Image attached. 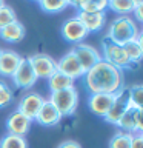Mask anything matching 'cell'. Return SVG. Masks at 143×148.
<instances>
[{
    "mask_svg": "<svg viewBox=\"0 0 143 148\" xmlns=\"http://www.w3.org/2000/svg\"><path fill=\"white\" fill-rule=\"evenodd\" d=\"M83 83L91 94H115L125 86V77L122 69L100 60L83 74Z\"/></svg>",
    "mask_w": 143,
    "mask_h": 148,
    "instance_id": "1",
    "label": "cell"
},
{
    "mask_svg": "<svg viewBox=\"0 0 143 148\" xmlns=\"http://www.w3.org/2000/svg\"><path fill=\"white\" fill-rule=\"evenodd\" d=\"M140 34V28L131 16H118L109 23L108 34L105 39L111 43L123 46L131 40H136Z\"/></svg>",
    "mask_w": 143,
    "mask_h": 148,
    "instance_id": "2",
    "label": "cell"
},
{
    "mask_svg": "<svg viewBox=\"0 0 143 148\" xmlns=\"http://www.w3.org/2000/svg\"><path fill=\"white\" fill-rule=\"evenodd\" d=\"M48 100L57 108L62 117L63 116H72L78 106V91L76 86H69L66 90L51 92Z\"/></svg>",
    "mask_w": 143,
    "mask_h": 148,
    "instance_id": "3",
    "label": "cell"
},
{
    "mask_svg": "<svg viewBox=\"0 0 143 148\" xmlns=\"http://www.w3.org/2000/svg\"><path fill=\"white\" fill-rule=\"evenodd\" d=\"M101 49H103V54H101V60L108 62L109 65L118 68V69H126L131 66V62H129L126 53H125L123 46L120 45H115V43H111L109 40H103L101 43Z\"/></svg>",
    "mask_w": 143,
    "mask_h": 148,
    "instance_id": "4",
    "label": "cell"
},
{
    "mask_svg": "<svg viewBox=\"0 0 143 148\" xmlns=\"http://www.w3.org/2000/svg\"><path fill=\"white\" fill-rule=\"evenodd\" d=\"M34 69L37 79H49L55 73V60L49 54L37 53L26 59Z\"/></svg>",
    "mask_w": 143,
    "mask_h": 148,
    "instance_id": "5",
    "label": "cell"
},
{
    "mask_svg": "<svg viewBox=\"0 0 143 148\" xmlns=\"http://www.w3.org/2000/svg\"><path fill=\"white\" fill-rule=\"evenodd\" d=\"M55 71L65 74V76H68L72 80H76L78 77H83V74H85V69L82 68L80 62L77 60L72 51H68L65 56L60 57V60L55 62Z\"/></svg>",
    "mask_w": 143,
    "mask_h": 148,
    "instance_id": "6",
    "label": "cell"
},
{
    "mask_svg": "<svg viewBox=\"0 0 143 148\" xmlns=\"http://www.w3.org/2000/svg\"><path fill=\"white\" fill-rule=\"evenodd\" d=\"M72 53L74 56L77 57V60L80 62L82 68L85 69V73L88 71L89 68H92L97 62L101 60V54L97 51L92 45H88V43H77L72 46Z\"/></svg>",
    "mask_w": 143,
    "mask_h": 148,
    "instance_id": "7",
    "label": "cell"
},
{
    "mask_svg": "<svg viewBox=\"0 0 143 148\" xmlns=\"http://www.w3.org/2000/svg\"><path fill=\"white\" fill-rule=\"evenodd\" d=\"M60 32H62V37L65 40L69 42V43H74V45L82 43L83 39H86V36L89 34V32L86 31V28L83 26V23L80 20H77L76 17L68 18V20L62 25Z\"/></svg>",
    "mask_w": 143,
    "mask_h": 148,
    "instance_id": "8",
    "label": "cell"
},
{
    "mask_svg": "<svg viewBox=\"0 0 143 148\" xmlns=\"http://www.w3.org/2000/svg\"><path fill=\"white\" fill-rule=\"evenodd\" d=\"M11 79H12L14 85L17 88H25V90L31 88L37 82V76H35L34 69H32V66L29 65V62H28L26 59L22 60V63L18 65V68L11 76Z\"/></svg>",
    "mask_w": 143,
    "mask_h": 148,
    "instance_id": "9",
    "label": "cell"
},
{
    "mask_svg": "<svg viewBox=\"0 0 143 148\" xmlns=\"http://www.w3.org/2000/svg\"><path fill=\"white\" fill-rule=\"evenodd\" d=\"M43 100H45L43 96H40L39 92L29 91L20 99L17 111H20L22 114H25L28 119L34 120L37 113H39V110H40V106H42V103H43Z\"/></svg>",
    "mask_w": 143,
    "mask_h": 148,
    "instance_id": "10",
    "label": "cell"
},
{
    "mask_svg": "<svg viewBox=\"0 0 143 148\" xmlns=\"http://www.w3.org/2000/svg\"><path fill=\"white\" fill-rule=\"evenodd\" d=\"M128 110V94H126V88H122L118 92H115V99H114V103L112 106L109 108V111L106 113L105 116V120L108 123H112L115 125L118 122V119L125 114V111Z\"/></svg>",
    "mask_w": 143,
    "mask_h": 148,
    "instance_id": "11",
    "label": "cell"
},
{
    "mask_svg": "<svg viewBox=\"0 0 143 148\" xmlns=\"http://www.w3.org/2000/svg\"><path fill=\"white\" fill-rule=\"evenodd\" d=\"M32 120L28 119L25 114L20 111H14L8 116L6 119V130L9 134H16V136H25L29 131Z\"/></svg>",
    "mask_w": 143,
    "mask_h": 148,
    "instance_id": "12",
    "label": "cell"
},
{
    "mask_svg": "<svg viewBox=\"0 0 143 148\" xmlns=\"http://www.w3.org/2000/svg\"><path fill=\"white\" fill-rule=\"evenodd\" d=\"M34 120L37 123L43 125V127H54V125H57L62 120V114L59 113L57 108L49 100H43V103H42Z\"/></svg>",
    "mask_w": 143,
    "mask_h": 148,
    "instance_id": "13",
    "label": "cell"
},
{
    "mask_svg": "<svg viewBox=\"0 0 143 148\" xmlns=\"http://www.w3.org/2000/svg\"><path fill=\"white\" fill-rule=\"evenodd\" d=\"M115 94H91L88 99L89 110L99 117H105L109 108L112 106Z\"/></svg>",
    "mask_w": 143,
    "mask_h": 148,
    "instance_id": "14",
    "label": "cell"
},
{
    "mask_svg": "<svg viewBox=\"0 0 143 148\" xmlns=\"http://www.w3.org/2000/svg\"><path fill=\"white\" fill-rule=\"evenodd\" d=\"M77 20L83 23L88 32H97L105 26L106 23V14L105 12H85L78 11L76 16Z\"/></svg>",
    "mask_w": 143,
    "mask_h": 148,
    "instance_id": "15",
    "label": "cell"
},
{
    "mask_svg": "<svg viewBox=\"0 0 143 148\" xmlns=\"http://www.w3.org/2000/svg\"><path fill=\"white\" fill-rule=\"evenodd\" d=\"M23 57L16 51H3L0 54V76L5 77H11L16 69L18 68V65L22 63Z\"/></svg>",
    "mask_w": 143,
    "mask_h": 148,
    "instance_id": "16",
    "label": "cell"
},
{
    "mask_svg": "<svg viewBox=\"0 0 143 148\" xmlns=\"http://www.w3.org/2000/svg\"><path fill=\"white\" fill-rule=\"evenodd\" d=\"M0 37L8 43H17L25 37V26L18 20H16L0 29Z\"/></svg>",
    "mask_w": 143,
    "mask_h": 148,
    "instance_id": "17",
    "label": "cell"
},
{
    "mask_svg": "<svg viewBox=\"0 0 143 148\" xmlns=\"http://www.w3.org/2000/svg\"><path fill=\"white\" fill-rule=\"evenodd\" d=\"M69 5L77 8V11L105 12L108 8V0H69Z\"/></svg>",
    "mask_w": 143,
    "mask_h": 148,
    "instance_id": "18",
    "label": "cell"
},
{
    "mask_svg": "<svg viewBox=\"0 0 143 148\" xmlns=\"http://www.w3.org/2000/svg\"><path fill=\"white\" fill-rule=\"evenodd\" d=\"M123 49L126 53L128 59L131 63H138L142 60V56H143V32L140 31V34L136 40H131L128 43L123 45Z\"/></svg>",
    "mask_w": 143,
    "mask_h": 148,
    "instance_id": "19",
    "label": "cell"
},
{
    "mask_svg": "<svg viewBox=\"0 0 143 148\" xmlns=\"http://www.w3.org/2000/svg\"><path fill=\"white\" fill-rule=\"evenodd\" d=\"M48 86H49L51 92L62 91V90H66V88H69V86H74V80L69 79L68 76H65V74L55 71L52 76L48 79Z\"/></svg>",
    "mask_w": 143,
    "mask_h": 148,
    "instance_id": "20",
    "label": "cell"
},
{
    "mask_svg": "<svg viewBox=\"0 0 143 148\" xmlns=\"http://www.w3.org/2000/svg\"><path fill=\"white\" fill-rule=\"evenodd\" d=\"M126 94H128V108L143 110V86L140 83L132 85L129 90H126Z\"/></svg>",
    "mask_w": 143,
    "mask_h": 148,
    "instance_id": "21",
    "label": "cell"
},
{
    "mask_svg": "<svg viewBox=\"0 0 143 148\" xmlns=\"http://www.w3.org/2000/svg\"><path fill=\"white\" fill-rule=\"evenodd\" d=\"M40 5L42 11L48 14H55L60 11H65L69 6V0H39L37 2Z\"/></svg>",
    "mask_w": 143,
    "mask_h": 148,
    "instance_id": "22",
    "label": "cell"
},
{
    "mask_svg": "<svg viewBox=\"0 0 143 148\" xmlns=\"http://www.w3.org/2000/svg\"><path fill=\"white\" fill-rule=\"evenodd\" d=\"M134 111L132 108H128L125 111V114L118 119V122L115 123V127H118L123 133H136V122H134Z\"/></svg>",
    "mask_w": 143,
    "mask_h": 148,
    "instance_id": "23",
    "label": "cell"
},
{
    "mask_svg": "<svg viewBox=\"0 0 143 148\" xmlns=\"http://www.w3.org/2000/svg\"><path fill=\"white\" fill-rule=\"evenodd\" d=\"M0 148H28V142L25 136H16L8 133L0 139Z\"/></svg>",
    "mask_w": 143,
    "mask_h": 148,
    "instance_id": "24",
    "label": "cell"
},
{
    "mask_svg": "<svg viewBox=\"0 0 143 148\" xmlns=\"http://www.w3.org/2000/svg\"><path fill=\"white\" fill-rule=\"evenodd\" d=\"M134 6L136 5L132 3V0H108V8L115 14H120V16L131 14Z\"/></svg>",
    "mask_w": 143,
    "mask_h": 148,
    "instance_id": "25",
    "label": "cell"
},
{
    "mask_svg": "<svg viewBox=\"0 0 143 148\" xmlns=\"http://www.w3.org/2000/svg\"><path fill=\"white\" fill-rule=\"evenodd\" d=\"M131 140H132V134L131 133L118 131L111 137L109 148H131Z\"/></svg>",
    "mask_w": 143,
    "mask_h": 148,
    "instance_id": "26",
    "label": "cell"
},
{
    "mask_svg": "<svg viewBox=\"0 0 143 148\" xmlns=\"http://www.w3.org/2000/svg\"><path fill=\"white\" fill-rule=\"evenodd\" d=\"M16 20H17V14L9 5L5 3L3 6H0V29Z\"/></svg>",
    "mask_w": 143,
    "mask_h": 148,
    "instance_id": "27",
    "label": "cell"
},
{
    "mask_svg": "<svg viewBox=\"0 0 143 148\" xmlns=\"http://www.w3.org/2000/svg\"><path fill=\"white\" fill-rule=\"evenodd\" d=\"M12 100V90L6 82L0 80V108H5Z\"/></svg>",
    "mask_w": 143,
    "mask_h": 148,
    "instance_id": "28",
    "label": "cell"
},
{
    "mask_svg": "<svg viewBox=\"0 0 143 148\" xmlns=\"http://www.w3.org/2000/svg\"><path fill=\"white\" fill-rule=\"evenodd\" d=\"M134 122H136V133H143V110L134 111Z\"/></svg>",
    "mask_w": 143,
    "mask_h": 148,
    "instance_id": "29",
    "label": "cell"
},
{
    "mask_svg": "<svg viewBox=\"0 0 143 148\" xmlns=\"http://www.w3.org/2000/svg\"><path fill=\"white\" fill-rule=\"evenodd\" d=\"M131 148H143V133H134L132 134Z\"/></svg>",
    "mask_w": 143,
    "mask_h": 148,
    "instance_id": "30",
    "label": "cell"
},
{
    "mask_svg": "<svg viewBox=\"0 0 143 148\" xmlns=\"http://www.w3.org/2000/svg\"><path fill=\"white\" fill-rule=\"evenodd\" d=\"M132 14H134V20L138 22V23H142L143 22V5H136L132 9Z\"/></svg>",
    "mask_w": 143,
    "mask_h": 148,
    "instance_id": "31",
    "label": "cell"
},
{
    "mask_svg": "<svg viewBox=\"0 0 143 148\" xmlns=\"http://www.w3.org/2000/svg\"><path fill=\"white\" fill-rule=\"evenodd\" d=\"M57 148H82V145L78 143L77 140H72V139H69V140H63Z\"/></svg>",
    "mask_w": 143,
    "mask_h": 148,
    "instance_id": "32",
    "label": "cell"
},
{
    "mask_svg": "<svg viewBox=\"0 0 143 148\" xmlns=\"http://www.w3.org/2000/svg\"><path fill=\"white\" fill-rule=\"evenodd\" d=\"M134 5H143V0H132Z\"/></svg>",
    "mask_w": 143,
    "mask_h": 148,
    "instance_id": "33",
    "label": "cell"
},
{
    "mask_svg": "<svg viewBox=\"0 0 143 148\" xmlns=\"http://www.w3.org/2000/svg\"><path fill=\"white\" fill-rule=\"evenodd\" d=\"M5 5V0H0V6H3Z\"/></svg>",
    "mask_w": 143,
    "mask_h": 148,
    "instance_id": "34",
    "label": "cell"
},
{
    "mask_svg": "<svg viewBox=\"0 0 143 148\" xmlns=\"http://www.w3.org/2000/svg\"><path fill=\"white\" fill-rule=\"evenodd\" d=\"M32 2H39V0H32Z\"/></svg>",
    "mask_w": 143,
    "mask_h": 148,
    "instance_id": "35",
    "label": "cell"
},
{
    "mask_svg": "<svg viewBox=\"0 0 143 148\" xmlns=\"http://www.w3.org/2000/svg\"><path fill=\"white\" fill-rule=\"evenodd\" d=\"M0 54H2V49H0Z\"/></svg>",
    "mask_w": 143,
    "mask_h": 148,
    "instance_id": "36",
    "label": "cell"
}]
</instances>
